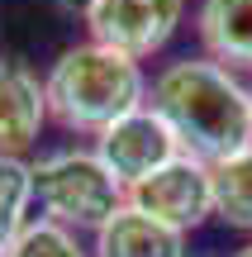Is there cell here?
<instances>
[{
    "mask_svg": "<svg viewBox=\"0 0 252 257\" xmlns=\"http://www.w3.org/2000/svg\"><path fill=\"white\" fill-rule=\"evenodd\" d=\"M233 257H252V243H247V248H238V252H233Z\"/></svg>",
    "mask_w": 252,
    "mask_h": 257,
    "instance_id": "5bb4252c",
    "label": "cell"
},
{
    "mask_svg": "<svg viewBox=\"0 0 252 257\" xmlns=\"http://www.w3.org/2000/svg\"><path fill=\"white\" fill-rule=\"evenodd\" d=\"M129 205L152 214V219H162L176 233H190L205 219H214V167H205L200 157L181 153L167 167H157L148 181L133 186Z\"/></svg>",
    "mask_w": 252,
    "mask_h": 257,
    "instance_id": "5b68a950",
    "label": "cell"
},
{
    "mask_svg": "<svg viewBox=\"0 0 252 257\" xmlns=\"http://www.w3.org/2000/svg\"><path fill=\"white\" fill-rule=\"evenodd\" d=\"M48 124V95L38 72L0 57V157H24Z\"/></svg>",
    "mask_w": 252,
    "mask_h": 257,
    "instance_id": "52a82bcc",
    "label": "cell"
},
{
    "mask_svg": "<svg viewBox=\"0 0 252 257\" xmlns=\"http://www.w3.org/2000/svg\"><path fill=\"white\" fill-rule=\"evenodd\" d=\"M34 176V205L43 214L38 219L57 224L72 233H95L114 210L129 205V191L105 172L95 148H57L29 162Z\"/></svg>",
    "mask_w": 252,
    "mask_h": 257,
    "instance_id": "3957f363",
    "label": "cell"
},
{
    "mask_svg": "<svg viewBox=\"0 0 252 257\" xmlns=\"http://www.w3.org/2000/svg\"><path fill=\"white\" fill-rule=\"evenodd\" d=\"M43 95H48V119H57L72 134L95 138L114 119L148 105V72L133 57L81 38V43L62 48L57 62L48 67Z\"/></svg>",
    "mask_w": 252,
    "mask_h": 257,
    "instance_id": "7a4b0ae2",
    "label": "cell"
},
{
    "mask_svg": "<svg viewBox=\"0 0 252 257\" xmlns=\"http://www.w3.org/2000/svg\"><path fill=\"white\" fill-rule=\"evenodd\" d=\"M91 257H186V233H176L162 219L124 205L95 229Z\"/></svg>",
    "mask_w": 252,
    "mask_h": 257,
    "instance_id": "ba28073f",
    "label": "cell"
},
{
    "mask_svg": "<svg viewBox=\"0 0 252 257\" xmlns=\"http://www.w3.org/2000/svg\"><path fill=\"white\" fill-rule=\"evenodd\" d=\"M95 157L105 162V172H110L124 191H133V186L148 181L157 167H167L171 157H181V143H176V134L167 128V119H162L152 105H138L133 114L114 119L105 134H95Z\"/></svg>",
    "mask_w": 252,
    "mask_h": 257,
    "instance_id": "8992f818",
    "label": "cell"
},
{
    "mask_svg": "<svg viewBox=\"0 0 252 257\" xmlns=\"http://www.w3.org/2000/svg\"><path fill=\"white\" fill-rule=\"evenodd\" d=\"M214 219L252 233V148L214 167Z\"/></svg>",
    "mask_w": 252,
    "mask_h": 257,
    "instance_id": "30bf717a",
    "label": "cell"
},
{
    "mask_svg": "<svg viewBox=\"0 0 252 257\" xmlns=\"http://www.w3.org/2000/svg\"><path fill=\"white\" fill-rule=\"evenodd\" d=\"M91 5H95V0H62V10H72V15H86Z\"/></svg>",
    "mask_w": 252,
    "mask_h": 257,
    "instance_id": "4fadbf2b",
    "label": "cell"
},
{
    "mask_svg": "<svg viewBox=\"0 0 252 257\" xmlns=\"http://www.w3.org/2000/svg\"><path fill=\"white\" fill-rule=\"evenodd\" d=\"M29 205H34V176H29L24 157H0V257L19 238L29 224Z\"/></svg>",
    "mask_w": 252,
    "mask_h": 257,
    "instance_id": "8fae6325",
    "label": "cell"
},
{
    "mask_svg": "<svg viewBox=\"0 0 252 257\" xmlns=\"http://www.w3.org/2000/svg\"><path fill=\"white\" fill-rule=\"evenodd\" d=\"M195 34L205 57L228 72H252V0H200Z\"/></svg>",
    "mask_w": 252,
    "mask_h": 257,
    "instance_id": "9c48e42d",
    "label": "cell"
},
{
    "mask_svg": "<svg viewBox=\"0 0 252 257\" xmlns=\"http://www.w3.org/2000/svg\"><path fill=\"white\" fill-rule=\"evenodd\" d=\"M81 19L91 43H105L133 62H148L176 38L186 19V0H95Z\"/></svg>",
    "mask_w": 252,
    "mask_h": 257,
    "instance_id": "277c9868",
    "label": "cell"
},
{
    "mask_svg": "<svg viewBox=\"0 0 252 257\" xmlns=\"http://www.w3.org/2000/svg\"><path fill=\"white\" fill-rule=\"evenodd\" d=\"M148 105L167 119L181 153L219 167L252 148V86L214 57H171L148 81Z\"/></svg>",
    "mask_w": 252,
    "mask_h": 257,
    "instance_id": "6da1fadb",
    "label": "cell"
},
{
    "mask_svg": "<svg viewBox=\"0 0 252 257\" xmlns=\"http://www.w3.org/2000/svg\"><path fill=\"white\" fill-rule=\"evenodd\" d=\"M5 257H91V252L81 248V238L72 229H57L48 219H29Z\"/></svg>",
    "mask_w": 252,
    "mask_h": 257,
    "instance_id": "7c38bea8",
    "label": "cell"
}]
</instances>
